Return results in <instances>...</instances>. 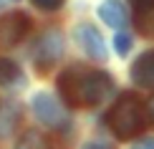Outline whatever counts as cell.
<instances>
[{"instance_id":"obj_1","label":"cell","mask_w":154,"mask_h":149,"mask_svg":"<svg viewBox=\"0 0 154 149\" xmlns=\"http://www.w3.org/2000/svg\"><path fill=\"white\" fill-rule=\"evenodd\" d=\"M58 88L63 101H68L71 106H96L114 91V81L104 71H86L73 66L58 76Z\"/></svg>"},{"instance_id":"obj_2","label":"cell","mask_w":154,"mask_h":149,"mask_svg":"<svg viewBox=\"0 0 154 149\" xmlns=\"http://www.w3.org/2000/svg\"><path fill=\"white\" fill-rule=\"evenodd\" d=\"M146 124V111L142 106V101L131 94L119 96V101L114 104V109L109 111V126L119 139H131Z\"/></svg>"},{"instance_id":"obj_3","label":"cell","mask_w":154,"mask_h":149,"mask_svg":"<svg viewBox=\"0 0 154 149\" xmlns=\"http://www.w3.org/2000/svg\"><path fill=\"white\" fill-rule=\"evenodd\" d=\"M33 114L38 116V121L41 124H46L48 129H53V132H66L68 126H71V116H68V109L63 106V101L58 96L53 94H35L33 96Z\"/></svg>"},{"instance_id":"obj_4","label":"cell","mask_w":154,"mask_h":149,"mask_svg":"<svg viewBox=\"0 0 154 149\" xmlns=\"http://www.w3.org/2000/svg\"><path fill=\"white\" fill-rule=\"evenodd\" d=\"M61 53H63V36H61V30H58V28L46 30V33L41 36V41L35 43V56H33V61H35L38 71H48V68L61 58Z\"/></svg>"},{"instance_id":"obj_5","label":"cell","mask_w":154,"mask_h":149,"mask_svg":"<svg viewBox=\"0 0 154 149\" xmlns=\"http://www.w3.org/2000/svg\"><path fill=\"white\" fill-rule=\"evenodd\" d=\"M73 38H76V43H79V48L88 58H94V61H104V58H106L104 38L99 36V30H96L94 25H88V23L76 25V28H73Z\"/></svg>"},{"instance_id":"obj_6","label":"cell","mask_w":154,"mask_h":149,"mask_svg":"<svg viewBox=\"0 0 154 149\" xmlns=\"http://www.w3.org/2000/svg\"><path fill=\"white\" fill-rule=\"evenodd\" d=\"M30 30V20L25 13H10V15L0 18V46H15L23 41L25 33Z\"/></svg>"},{"instance_id":"obj_7","label":"cell","mask_w":154,"mask_h":149,"mask_svg":"<svg viewBox=\"0 0 154 149\" xmlns=\"http://www.w3.org/2000/svg\"><path fill=\"white\" fill-rule=\"evenodd\" d=\"M131 79L142 88H154V51H146V53H142L134 61Z\"/></svg>"},{"instance_id":"obj_8","label":"cell","mask_w":154,"mask_h":149,"mask_svg":"<svg viewBox=\"0 0 154 149\" xmlns=\"http://www.w3.org/2000/svg\"><path fill=\"white\" fill-rule=\"evenodd\" d=\"M99 15H101V20L106 25H111V28H124V25L129 23V13H126L121 0H104L101 8H99Z\"/></svg>"},{"instance_id":"obj_9","label":"cell","mask_w":154,"mask_h":149,"mask_svg":"<svg viewBox=\"0 0 154 149\" xmlns=\"http://www.w3.org/2000/svg\"><path fill=\"white\" fill-rule=\"evenodd\" d=\"M18 119H20L18 104H5V106H0V137H8L13 129H15Z\"/></svg>"},{"instance_id":"obj_10","label":"cell","mask_w":154,"mask_h":149,"mask_svg":"<svg viewBox=\"0 0 154 149\" xmlns=\"http://www.w3.org/2000/svg\"><path fill=\"white\" fill-rule=\"evenodd\" d=\"M20 68L18 63L8 61V58H0V86H15L20 83Z\"/></svg>"},{"instance_id":"obj_11","label":"cell","mask_w":154,"mask_h":149,"mask_svg":"<svg viewBox=\"0 0 154 149\" xmlns=\"http://www.w3.org/2000/svg\"><path fill=\"white\" fill-rule=\"evenodd\" d=\"M15 149H51V147H48V141H46V137H43L41 132H33V129H30V132H25L20 137Z\"/></svg>"},{"instance_id":"obj_12","label":"cell","mask_w":154,"mask_h":149,"mask_svg":"<svg viewBox=\"0 0 154 149\" xmlns=\"http://www.w3.org/2000/svg\"><path fill=\"white\" fill-rule=\"evenodd\" d=\"M114 48H116L121 56H126L131 51V36L129 33H116L114 36Z\"/></svg>"},{"instance_id":"obj_13","label":"cell","mask_w":154,"mask_h":149,"mask_svg":"<svg viewBox=\"0 0 154 149\" xmlns=\"http://www.w3.org/2000/svg\"><path fill=\"white\" fill-rule=\"evenodd\" d=\"M33 5L41 10H58L63 5V0H33Z\"/></svg>"},{"instance_id":"obj_14","label":"cell","mask_w":154,"mask_h":149,"mask_svg":"<svg viewBox=\"0 0 154 149\" xmlns=\"http://www.w3.org/2000/svg\"><path fill=\"white\" fill-rule=\"evenodd\" d=\"M131 3H134V8H137L139 15H144V13L154 10V0H131Z\"/></svg>"},{"instance_id":"obj_15","label":"cell","mask_w":154,"mask_h":149,"mask_svg":"<svg viewBox=\"0 0 154 149\" xmlns=\"http://www.w3.org/2000/svg\"><path fill=\"white\" fill-rule=\"evenodd\" d=\"M83 149H111V147H109L106 141H99V139H96V141H88V144H83Z\"/></svg>"},{"instance_id":"obj_16","label":"cell","mask_w":154,"mask_h":149,"mask_svg":"<svg viewBox=\"0 0 154 149\" xmlns=\"http://www.w3.org/2000/svg\"><path fill=\"white\" fill-rule=\"evenodd\" d=\"M134 149H154V139H142L139 144H134Z\"/></svg>"},{"instance_id":"obj_17","label":"cell","mask_w":154,"mask_h":149,"mask_svg":"<svg viewBox=\"0 0 154 149\" xmlns=\"http://www.w3.org/2000/svg\"><path fill=\"white\" fill-rule=\"evenodd\" d=\"M146 111H149V116H152V119H154V99L149 101V106H146Z\"/></svg>"},{"instance_id":"obj_18","label":"cell","mask_w":154,"mask_h":149,"mask_svg":"<svg viewBox=\"0 0 154 149\" xmlns=\"http://www.w3.org/2000/svg\"><path fill=\"white\" fill-rule=\"evenodd\" d=\"M152 33H154V30H152Z\"/></svg>"}]
</instances>
